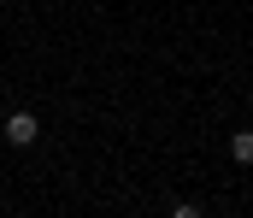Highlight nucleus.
Instances as JSON below:
<instances>
[{"label":"nucleus","instance_id":"f257e3e1","mask_svg":"<svg viewBox=\"0 0 253 218\" xmlns=\"http://www.w3.org/2000/svg\"><path fill=\"white\" fill-rule=\"evenodd\" d=\"M0 136H6L12 147H30L36 136H42V124H36V112H12V118L0 124Z\"/></svg>","mask_w":253,"mask_h":218},{"label":"nucleus","instance_id":"f03ea898","mask_svg":"<svg viewBox=\"0 0 253 218\" xmlns=\"http://www.w3.org/2000/svg\"><path fill=\"white\" fill-rule=\"evenodd\" d=\"M230 153H236V165H253V130H236L230 136Z\"/></svg>","mask_w":253,"mask_h":218}]
</instances>
